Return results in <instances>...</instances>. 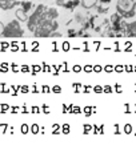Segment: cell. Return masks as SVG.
Masks as SVG:
<instances>
[{
  "instance_id": "obj_1",
  "label": "cell",
  "mask_w": 136,
  "mask_h": 161,
  "mask_svg": "<svg viewBox=\"0 0 136 161\" xmlns=\"http://www.w3.org/2000/svg\"><path fill=\"white\" fill-rule=\"evenodd\" d=\"M136 11V0H117L116 2V12H119L126 19L133 18Z\"/></svg>"
},
{
  "instance_id": "obj_2",
  "label": "cell",
  "mask_w": 136,
  "mask_h": 161,
  "mask_svg": "<svg viewBox=\"0 0 136 161\" xmlns=\"http://www.w3.org/2000/svg\"><path fill=\"white\" fill-rule=\"evenodd\" d=\"M111 24H112V30L115 31L119 36L122 35H127V28H128V23L126 21V18L122 16L119 12L111 16Z\"/></svg>"
},
{
  "instance_id": "obj_3",
  "label": "cell",
  "mask_w": 136,
  "mask_h": 161,
  "mask_svg": "<svg viewBox=\"0 0 136 161\" xmlns=\"http://www.w3.org/2000/svg\"><path fill=\"white\" fill-rule=\"evenodd\" d=\"M23 28L20 27V23L19 20H12L9 21L7 25H4L3 31H2V35L3 37H20L23 36Z\"/></svg>"
},
{
  "instance_id": "obj_4",
  "label": "cell",
  "mask_w": 136,
  "mask_h": 161,
  "mask_svg": "<svg viewBox=\"0 0 136 161\" xmlns=\"http://www.w3.org/2000/svg\"><path fill=\"white\" fill-rule=\"evenodd\" d=\"M20 4L19 2H12V0H0V8L2 9H9L14 8L15 5Z\"/></svg>"
},
{
  "instance_id": "obj_5",
  "label": "cell",
  "mask_w": 136,
  "mask_h": 161,
  "mask_svg": "<svg viewBox=\"0 0 136 161\" xmlns=\"http://www.w3.org/2000/svg\"><path fill=\"white\" fill-rule=\"evenodd\" d=\"M127 35L131 36V37H136V21H132V23H129L128 24Z\"/></svg>"
},
{
  "instance_id": "obj_6",
  "label": "cell",
  "mask_w": 136,
  "mask_h": 161,
  "mask_svg": "<svg viewBox=\"0 0 136 161\" xmlns=\"http://www.w3.org/2000/svg\"><path fill=\"white\" fill-rule=\"evenodd\" d=\"M27 14H28V12H26V11L23 9V8H19L18 11H16V18H18V20L27 21L28 18H30V16H27Z\"/></svg>"
},
{
  "instance_id": "obj_7",
  "label": "cell",
  "mask_w": 136,
  "mask_h": 161,
  "mask_svg": "<svg viewBox=\"0 0 136 161\" xmlns=\"http://www.w3.org/2000/svg\"><path fill=\"white\" fill-rule=\"evenodd\" d=\"M99 0H80V3L84 8H87V9H91L92 7H95L96 4H98Z\"/></svg>"
},
{
  "instance_id": "obj_8",
  "label": "cell",
  "mask_w": 136,
  "mask_h": 161,
  "mask_svg": "<svg viewBox=\"0 0 136 161\" xmlns=\"http://www.w3.org/2000/svg\"><path fill=\"white\" fill-rule=\"evenodd\" d=\"M124 130H126V133H131V130H132V126L131 125H126V128H124Z\"/></svg>"
},
{
  "instance_id": "obj_9",
  "label": "cell",
  "mask_w": 136,
  "mask_h": 161,
  "mask_svg": "<svg viewBox=\"0 0 136 161\" xmlns=\"http://www.w3.org/2000/svg\"><path fill=\"white\" fill-rule=\"evenodd\" d=\"M32 130H33V133H37V125H33L32 126Z\"/></svg>"
},
{
  "instance_id": "obj_10",
  "label": "cell",
  "mask_w": 136,
  "mask_h": 161,
  "mask_svg": "<svg viewBox=\"0 0 136 161\" xmlns=\"http://www.w3.org/2000/svg\"><path fill=\"white\" fill-rule=\"evenodd\" d=\"M23 133H27V125H23Z\"/></svg>"
},
{
  "instance_id": "obj_11",
  "label": "cell",
  "mask_w": 136,
  "mask_h": 161,
  "mask_svg": "<svg viewBox=\"0 0 136 161\" xmlns=\"http://www.w3.org/2000/svg\"><path fill=\"white\" fill-rule=\"evenodd\" d=\"M12 2H19V0H12Z\"/></svg>"
}]
</instances>
